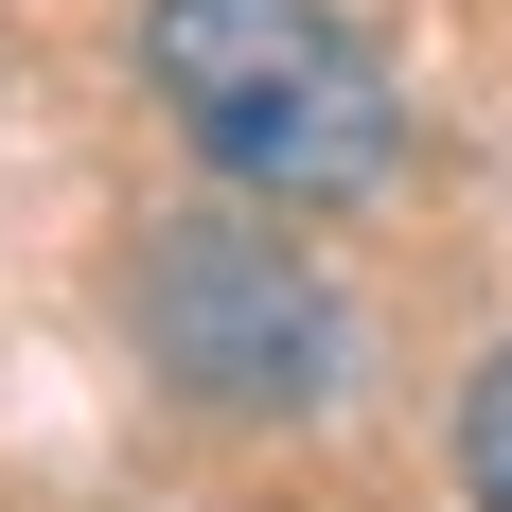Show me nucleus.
<instances>
[{
  "mask_svg": "<svg viewBox=\"0 0 512 512\" xmlns=\"http://www.w3.org/2000/svg\"><path fill=\"white\" fill-rule=\"evenodd\" d=\"M460 495H477V512H512V354L460 389Z\"/></svg>",
  "mask_w": 512,
  "mask_h": 512,
  "instance_id": "nucleus-3",
  "label": "nucleus"
},
{
  "mask_svg": "<svg viewBox=\"0 0 512 512\" xmlns=\"http://www.w3.org/2000/svg\"><path fill=\"white\" fill-rule=\"evenodd\" d=\"M142 336L177 389L212 407H318L336 389V301H318L301 248H265V230H159L142 248Z\"/></svg>",
  "mask_w": 512,
  "mask_h": 512,
  "instance_id": "nucleus-2",
  "label": "nucleus"
},
{
  "mask_svg": "<svg viewBox=\"0 0 512 512\" xmlns=\"http://www.w3.org/2000/svg\"><path fill=\"white\" fill-rule=\"evenodd\" d=\"M142 71L212 177H248L283 212H354L407 177V106L336 0H142Z\"/></svg>",
  "mask_w": 512,
  "mask_h": 512,
  "instance_id": "nucleus-1",
  "label": "nucleus"
}]
</instances>
